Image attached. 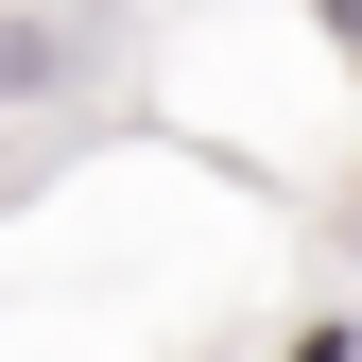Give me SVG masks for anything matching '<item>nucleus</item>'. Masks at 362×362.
I'll list each match as a JSON object with an SVG mask.
<instances>
[{"instance_id": "f257e3e1", "label": "nucleus", "mask_w": 362, "mask_h": 362, "mask_svg": "<svg viewBox=\"0 0 362 362\" xmlns=\"http://www.w3.org/2000/svg\"><path fill=\"white\" fill-rule=\"evenodd\" d=\"M52 69H69V35H52V18H0V104H35Z\"/></svg>"}, {"instance_id": "f03ea898", "label": "nucleus", "mask_w": 362, "mask_h": 362, "mask_svg": "<svg viewBox=\"0 0 362 362\" xmlns=\"http://www.w3.org/2000/svg\"><path fill=\"white\" fill-rule=\"evenodd\" d=\"M293 362H362V328H345V310H328V328H293Z\"/></svg>"}]
</instances>
